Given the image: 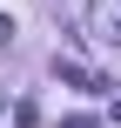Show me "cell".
I'll return each mask as SVG.
<instances>
[{"label": "cell", "instance_id": "3957f363", "mask_svg": "<svg viewBox=\"0 0 121 128\" xmlns=\"http://www.w3.org/2000/svg\"><path fill=\"white\" fill-rule=\"evenodd\" d=\"M61 128H101V122H94V115H67Z\"/></svg>", "mask_w": 121, "mask_h": 128}, {"label": "cell", "instance_id": "7a4b0ae2", "mask_svg": "<svg viewBox=\"0 0 121 128\" xmlns=\"http://www.w3.org/2000/svg\"><path fill=\"white\" fill-rule=\"evenodd\" d=\"M88 27H94V40H115L121 47V0H94L88 7Z\"/></svg>", "mask_w": 121, "mask_h": 128}, {"label": "cell", "instance_id": "6da1fadb", "mask_svg": "<svg viewBox=\"0 0 121 128\" xmlns=\"http://www.w3.org/2000/svg\"><path fill=\"white\" fill-rule=\"evenodd\" d=\"M54 74H61L67 88H81V94H108V88H115V81H108V74H94L88 61H61V54H54Z\"/></svg>", "mask_w": 121, "mask_h": 128}]
</instances>
